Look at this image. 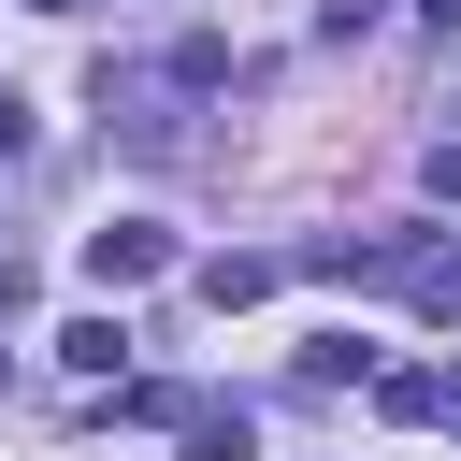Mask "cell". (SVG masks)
<instances>
[{"instance_id":"8992f818","label":"cell","mask_w":461,"mask_h":461,"mask_svg":"<svg viewBox=\"0 0 461 461\" xmlns=\"http://www.w3.org/2000/svg\"><path fill=\"white\" fill-rule=\"evenodd\" d=\"M0 158H29V101L14 86H0Z\"/></svg>"},{"instance_id":"5b68a950","label":"cell","mask_w":461,"mask_h":461,"mask_svg":"<svg viewBox=\"0 0 461 461\" xmlns=\"http://www.w3.org/2000/svg\"><path fill=\"white\" fill-rule=\"evenodd\" d=\"M346 375H360V346H346V331H317V346H303V403H331Z\"/></svg>"},{"instance_id":"277c9868","label":"cell","mask_w":461,"mask_h":461,"mask_svg":"<svg viewBox=\"0 0 461 461\" xmlns=\"http://www.w3.org/2000/svg\"><path fill=\"white\" fill-rule=\"evenodd\" d=\"M115 346H130L115 317H72V331H58V360H72V375H115Z\"/></svg>"},{"instance_id":"3957f363","label":"cell","mask_w":461,"mask_h":461,"mask_svg":"<svg viewBox=\"0 0 461 461\" xmlns=\"http://www.w3.org/2000/svg\"><path fill=\"white\" fill-rule=\"evenodd\" d=\"M259 288H274V259H202V303H216V317H230V303H259Z\"/></svg>"},{"instance_id":"7a4b0ae2","label":"cell","mask_w":461,"mask_h":461,"mask_svg":"<svg viewBox=\"0 0 461 461\" xmlns=\"http://www.w3.org/2000/svg\"><path fill=\"white\" fill-rule=\"evenodd\" d=\"M173 432H187V461H245V447H259L245 403H173Z\"/></svg>"},{"instance_id":"6da1fadb","label":"cell","mask_w":461,"mask_h":461,"mask_svg":"<svg viewBox=\"0 0 461 461\" xmlns=\"http://www.w3.org/2000/svg\"><path fill=\"white\" fill-rule=\"evenodd\" d=\"M158 259H173V230H158V216H115V230H86V288H144Z\"/></svg>"},{"instance_id":"ba28073f","label":"cell","mask_w":461,"mask_h":461,"mask_svg":"<svg viewBox=\"0 0 461 461\" xmlns=\"http://www.w3.org/2000/svg\"><path fill=\"white\" fill-rule=\"evenodd\" d=\"M43 14H86V0H43Z\"/></svg>"},{"instance_id":"52a82bcc","label":"cell","mask_w":461,"mask_h":461,"mask_svg":"<svg viewBox=\"0 0 461 461\" xmlns=\"http://www.w3.org/2000/svg\"><path fill=\"white\" fill-rule=\"evenodd\" d=\"M418 14H432V29H461V0H418Z\"/></svg>"}]
</instances>
